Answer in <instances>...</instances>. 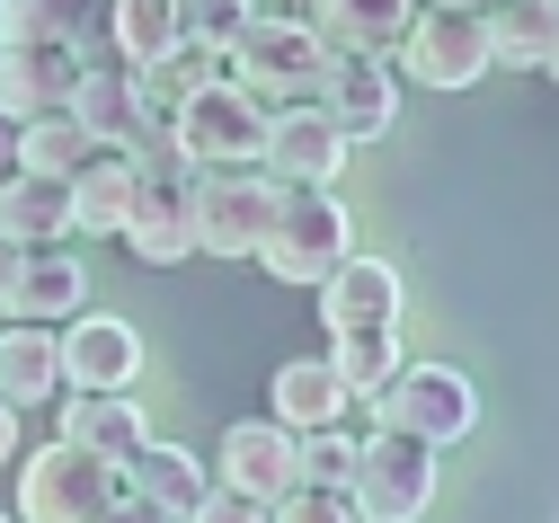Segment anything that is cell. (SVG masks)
I'll return each mask as SVG.
<instances>
[{"instance_id": "6da1fadb", "label": "cell", "mask_w": 559, "mask_h": 523, "mask_svg": "<svg viewBox=\"0 0 559 523\" xmlns=\"http://www.w3.org/2000/svg\"><path fill=\"white\" fill-rule=\"evenodd\" d=\"M143 266H187L195 258V169L178 161L169 124L133 142V204H124V231H116Z\"/></svg>"}, {"instance_id": "7a4b0ae2", "label": "cell", "mask_w": 559, "mask_h": 523, "mask_svg": "<svg viewBox=\"0 0 559 523\" xmlns=\"http://www.w3.org/2000/svg\"><path fill=\"white\" fill-rule=\"evenodd\" d=\"M223 62H231V81L275 116V107H302V98H320V71H329V45H320V27L311 19H275V10H249V27L223 45Z\"/></svg>"}, {"instance_id": "3957f363", "label": "cell", "mask_w": 559, "mask_h": 523, "mask_svg": "<svg viewBox=\"0 0 559 523\" xmlns=\"http://www.w3.org/2000/svg\"><path fill=\"white\" fill-rule=\"evenodd\" d=\"M258 258H266L275 284H320L329 266L356 258V222H346V204L320 195V187H275V213H266Z\"/></svg>"}, {"instance_id": "277c9868", "label": "cell", "mask_w": 559, "mask_h": 523, "mask_svg": "<svg viewBox=\"0 0 559 523\" xmlns=\"http://www.w3.org/2000/svg\"><path fill=\"white\" fill-rule=\"evenodd\" d=\"M356 523H417L436 506V443H417L400 426H373L356 443V479H346Z\"/></svg>"}, {"instance_id": "5b68a950", "label": "cell", "mask_w": 559, "mask_h": 523, "mask_svg": "<svg viewBox=\"0 0 559 523\" xmlns=\"http://www.w3.org/2000/svg\"><path fill=\"white\" fill-rule=\"evenodd\" d=\"M160 124H169V142H178L187 169H258V142H266V107L240 81H204Z\"/></svg>"}, {"instance_id": "8992f818", "label": "cell", "mask_w": 559, "mask_h": 523, "mask_svg": "<svg viewBox=\"0 0 559 523\" xmlns=\"http://www.w3.org/2000/svg\"><path fill=\"white\" fill-rule=\"evenodd\" d=\"M116 471L98 453H81V443H36V453L19 462V523H90L116 506Z\"/></svg>"}, {"instance_id": "52a82bcc", "label": "cell", "mask_w": 559, "mask_h": 523, "mask_svg": "<svg viewBox=\"0 0 559 523\" xmlns=\"http://www.w3.org/2000/svg\"><path fill=\"white\" fill-rule=\"evenodd\" d=\"M391 54L408 62L417 90H479L488 71H498V62H488L479 10H453V0H417V19H408V36Z\"/></svg>"}, {"instance_id": "ba28073f", "label": "cell", "mask_w": 559, "mask_h": 523, "mask_svg": "<svg viewBox=\"0 0 559 523\" xmlns=\"http://www.w3.org/2000/svg\"><path fill=\"white\" fill-rule=\"evenodd\" d=\"M373 408H382V426H400V435H417V443H436V453L479 426V391H471V372H453V364H400Z\"/></svg>"}, {"instance_id": "9c48e42d", "label": "cell", "mask_w": 559, "mask_h": 523, "mask_svg": "<svg viewBox=\"0 0 559 523\" xmlns=\"http://www.w3.org/2000/svg\"><path fill=\"white\" fill-rule=\"evenodd\" d=\"M275 213L266 169H195V258H258Z\"/></svg>"}, {"instance_id": "30bf717a", "label": "cell", "mask_w": 559, "mask_h": 523, "mask_svg": "<svg viewBox=\"0 0 559 523\" xmlns=\"http://www.w3.org/2000/svg\"><path fill=\"white\" fill-rule=\"evenodd\" d=\"M0 311H10L19 329H62L90 311V266L72 249H10V266H0Z\"/></svg>"}, {"instance_id": "8fae6325", "label": "cell", "mask_w": 559, "mask_h": 523, "mask_svg": "<svg viewBox=\"0 0 559 523\" xmlns=\"http://www.w3.org/2000/svg\"><path fill=\"white\" fill-rule=\"evenodd\" d=\"M311 107H320L346 142H382V133L400 124V71H391V54H329Z\"/></svg>"}, {"instance_id": "7c38bea8", "label": "cell", "mask_w": 559, "mask_h": 523, "mask_svg": "<svg viewBox=\"0 0 559 523\" xmlns=\"http://www.w3.org/2000/svg\"><path fill=\"white\" fill-rule=\"evenodd\" d=\"M346 152H356V142H346L311 98L302 107H275L266 116V142H258V169L275 178V187H337V169H346Z\"/></svg>"}, {"instance_id": "4fadbf2b", "label": "cell", "mask_w": 559, "mask_h": 523, "mask_svg": "<svg viewBox=\"0 0 559 523\" xmlns=\"http://www.w3.org/2000/svg\"><path fill=\"white\" fill-rule=\"evenodd\" d=\"M311 293H320V329H329V337L400 329V302H408V284H400L391 258H346V266H329Z\"/></svg>"}, {"instance_id": "5bb4252c", "label": "cell", "mask_w": 559, "mask_h": 523, "mask_svg": "<svg viewBox=\"0 0 559 523\" xmlns=\"http://www.w3.org/2000/svg\"><path fill=\"white\" fill-rule=\"evenodd\" d=\"M53 337H62V391H133L143 382V337H133V320L81 311Z\"/></svg>"}, {"instance_id": "9a60e30c", "label": "cell", "mask_w": 559, "mask_h": 523, "mask_svg": "<svg viewBox=\"0 0 559 523\" xmlns=\"http://www.w3.org/2000/svg\"><path fill=\"white\" fill-rule=\"evenodd\" d=\"M62 107H72V116L90 124V142H107V152H133L143 133H160V116L143 107V81H133L124 62H81Z\"/></svg>"}, {"instance_id": "2e32d148", "label": "cell", "mask_w": 559, "mask_h": 523, "mask_svg": "<svg viewBox=\"0 0 559 523\" xmlns=\"http://www.w3.org/2000/svg\"><path fill=\"white\" fill-rule=\"evenodd\" d=\"M294 479H302V462H294V435L275 426V417H240V426L223 435V479H214V488H240V497L275 506Z\"/></svg>"}, {"instance_id": "e0dca14e", "label": "cell", "mask_w": 559, "mask_h": 523, "mask_svg": "<svg viewBox=\"0 0 559 523\" xmlns=\"http://www.w3.org/2000/svg\"><path fill=\"white\" fill-rule=\"evenodd\" d=\"M62 443H81V453H98L107 471H124L152 443V426H143V408H133V391H72L62 400Z\"/></svg>"}, {"instance_id": "ac0fdd59", "label": "cell", "mask_w": 559, "mask_h": 523, "mask_svg": "<svg viewBox=\"0 0 559 523\" xmlns=\"http://www.w3.org/2000/svg\"><path fill=\"white\" fill-rule=\"evenodd\" d=\"M107 0H0V45H36V54H98Z\"/></svg>"}, {"instance_id": "d6986e66", "label": "cell", "mask_w": 559, "mask_h": 523, "mask_svg": "<svg viewBox=\"0 0 559 523\" xmlns=\"http://www.w3.org/2000/svg\"><path fill=\"white\" fill-rule=\"evenodd\" d=\"M346 408V382L329 372V355H294V364H275V382H266V417L285 426V435H320V426H337Z\"/></svg>"}, {"instance_id": "ffe728a7", "label": "cell", "mask_w": 559, "mask_h": 523, "mask_svg": "<svg viewBox=\"0 0 559 523\" xmlns=\"http://www.w3.org/2000/svg\"><path fill=\"white\" fill-rule=\"evenodd\" d=\"M53 240H72V187L19 169L0 187V249H53Z\"/></svg>"}, {"instance_id": "44dd1931", "label": "cell", "mask_w": 559, "mask_h": 523, "mask_svg": "<svg viewBox=\"0 0 559 523\" xmlns=\"http://www.w3.org/2000/svg\"><path fill=\"white\" fill-rule=\"evenodd\" d=\"M72 54H36V45H0V116L10 124H36L72 98Z\"/></svg>"}, {"instance_id": "7402d4cb", "label": "cell", "mask_w": 559, "mask_h": 523, "mask_svg": "<svg viewBox=\"0 0 559 523\" xmlns=\"http://www.w3.org/2000/svg\"><path fill=\"white\" fill-rule=\"evenodd\" d=\"M417 19V0H311V27L329 54H391Z\"/></svg>"}, {"instance_id": "603a6c76", "label": "cell", "mask_w": 559, "mask_h": 523, "mask_svg": "<svg viewBox=\"0 0 559 523\" xmlns=\"http://www.w3.org/2000/svg\"><path fill=\"white\" fill-rule=\"evenodd\" d=\"M116 479L143 497V506H160L169 523H187V514L204 506V488H214V479H204V462H195V453H178V443H143V453H133Z\"/></svg>"}, {"instance_id": "cb8c5ba5", "label": "cell", "mask_w": 559, "mask_h": 523, "mask_svg": "<svg viewBox=\"0 0 559 523\" xmlns=\"http://www.w3.org/2000/svg\"><path fill=\"white\" fill-rule=\"evenodd\" d=\"M107 62H124V71H152L160 54H178L187 45V27H178V0H107Z\"/></svg>"}, {"instance_id": "d4e9b609", "label": "cell", "mask_w": 559, "mask_h": 523, "mask_svg": "<svg viewBox=\"0 0 559 523\" xmlns=\"http://www.w3.org/2000/svg\"><path fill=\"white\" fill-rule=\"evenodd\" d=\"M62 391V337L53 329H0V400L10 408H45Z\"/></svg>"}, {"instance_id": "484cf974", "label": "cell", "mask_w": 559, "mask_h": 523, "mask_svg": "<svg viewBox=\"0 0 559 523\" xmlns=\"http://www.w3.org/2000/svg\"><path fill=\"white\" fill-rule=\"evenodd\" d=\"M479 27H488V62L542 71V54H550V36H559V0H488Z\"/></svg>"}, {"instance_id": "4316f807", "label": "cell", "mask_w": 559, "mask_h": 523, "mask_svg": "<svg viewBox=\"0 0 559 523\" xmlns=\"http://www.w3.org/2000/svg\"><path fill=\"white\" fill-rule=\"evenodd\" d=\"M62 187H72V231L116 240L124 231V204H133V152H98L90 169H72Z\"/></svg>"}, {"instance_id": "83f0119b", "label": "cell", "mask_w": 559, "mask_h": 523, "mask_svg": "<svg viewBox=\"0 0 559 523\" xmlns=\"http://www.w3.org/2000/svg\"><path fill=\"white\" fill-rule=\"evenodd\" d=\"M98 152H107V142H90V124H81L72 107L19 124V169H36V178H72V169H90Z\"/></svg>"}, {"instance_id": "f1b7e54d", "label": "cell", "mask_w": 559, "mask_h": 523, "mask_svg": "<svg viewBox=\"0 0 559 523\" xmlns=\"http://www.w3.org/2000/svg\"><path fill=\"white\" fill-rule=\"evenodd\" d=\"M143 81V107L152 116H169L178 98H195L204 81H231V62H223V45H178V54H160L152 71H133Z\"/></svg>"}, {"instance_id": "f546056e", "label": "cell", "mask_w": 559, "mask_h": 523, "mask_svg": "<svg viewBox=\"0 0 559 523\" xmlns=\"http://www.w3.org/2000/svg\"><path fill=\"white\" fill-rule=\"evenodd\" d=\"M329 372L346 382V400H382V382L400 372V337H391V329H365V337H337V346H329Z\"/></svg>"}, {"instance_id": "4dcf8cb0", "label": "cell", "mask_w": 559, "mask_h": 523, "mask_svg": "<svg viewBox=\"0 0 559 523\" xmlns=\"http://www.w3.org/2000/svg\"><path fill=\"white\" fill-rule=\"evenodd\" d=\"M356 443H365V435L320 426V435H294V462H302L311 488H346V479H356Z\"/></svg>"}, {"instance_id": "1f68e13d", "label": "cell", "mask_w": 559, "mask_h": 523, "mask_svg": "<svg viewBox=\"0 0 559 523\" xmlns=\"http://www.w3.org/2000/svg\"><path fill=\"white\" fill-rule=\"evenodd\" d=\"M249 10L258 0H178V27H187V45H231L249 27Z\"/></svg>"}, {"instance_id": "d6a6232c", "label": "cell", "mask_w": 559, "mask_h": 523, "mask_svg": "<svg viewBox=\"0 0 559 523\" xmlns=\"http://www.w3.org/2000/svg\"><path fill=\"white\" fill-rule=\"evenodd\" d=\"M266 523H356V506H346V488H311V479H294L285 497L266 506Z\"/></svg>"}, {"instance_id": "836d02e7", "label": "cell", "mask_w": 559, "mask_h": 523, "mask_svg": "<svg viewBox=\"0 0 559 523\" xmlns=\"http://www.w3.org/2000/svg\"><path fill=\"white\" fill-rule=\"evenodd\" d=\"M187 523H266V506L240 497V488H204V506H195Z\"/></svg>"}, {"instance_id": "e575fe53", "label": "cell", "mask_w": 559, "mask_h": 523, "mask_svg": "<svg viewBox=\"0 0 559 523\" xmlns=\"http://www.w3.org/2000/svg\"><path fill=\"white\" fill-rule=\"evenodd\" d=\"M90 523H169V514H160V506H143L133 488H116V506H107V514H90Z\"/></svg>"}, {"instance_id": "d590c367", "label": "cell", "mask_w": 559, "mask_h": 523, "mask_svg": "<svg viewBox=\"0 0 559 523\" xmlns=\"http://www.w3.org/2000/svg\"><path fill=\"white\" fill-rule=\"evenodd\" d=\"M10 462H19V408L0 400V471H10Z\"/></svg>"}, {"instance_id": "8d00e7d4", "label": "cell", "mask_w": 559, "mask_h": 523, "mask_svg": "<svg viewBox=\"0 0 559 523\" xmlns=\"http://www.w3.org/2000/svg\"><path fill=\"white\" fill-rule=\"evenodd\" d=\"M10 178H19V124L0 116V187H10Z\"/></svg>"}, {"instance_id": "74e56055", "label": "cell", "mask_w": 559, "mask_h": 523, "mask_svg": "<svg viewBox=\"0 0 559 523\" xmlns=\"http://www.w3.org/2000/svg\"><path fill=\"white\" fill-rule=\"evenodd\" d=\"M542 71H550V81H559V36H550V54H542Z\"/></svg>"}, {"instance_id": "f35d334b", "label": "cell", "mask_w": 559, "mask_h": 523, "mask_svg": "<svg viewBox=\"0 0 559 523\" xmlns=\"http://www.w3.org/2000/svg\"><path fill=\"white\" fill-rule=\"evenodd\" d=\"M453 10H488V0H453Z\"/></svg>"}, {"instance_id": "ab89813d", "label": "cell", "mask_w": 559, "mask_h": 523, "mask_svg": "<svg viewBox=\"0 0 559 523\" xmlns=\"http://www.w3.org/2000/svg\"><path fill=\"white\" fill-rule=\"evenodd\" d=\"M0 266H10V249H0Z\"/></svg>"}, {"instance_id": "60d3db41", "label": "cell", "mask_w": 559, "mask_h": 523, "mask_svg": "<svg viewBox=\"0 0 559 523\" xmlns=\"http://www.w3.org/2000/svg\"><path fill=\"white\" fill-rule=\"evenodd\" d=\"M0 523H19V514H0Z\"/></svg>"}]
</instances>
